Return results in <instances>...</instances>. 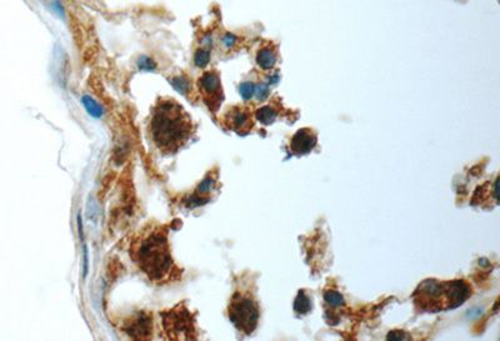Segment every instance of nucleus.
Segmentation results:
<instances>
[{"label":"nucleus","instance_id":"obj_1","mask_svg":"<svg viewBox=\"0 0 500 341\" xmlns=\"http://www.w3.org/2000/svg\"><path fill=\"white\" fill-rule=\"evenodd\" d=\"M130 256L138 268L155 284H167L180 278L181 271L171 258L168 227L145 226L130 244Z\"/></svg>","mask_w":500,"mask_h":341},{"label":"nucleus","instance_id":"obj_2","mask_svg":"<svg viewBox=\"0 0 500 341\" xmlns=\"http://www.w3.org/2000/svg\"><path fill=\"white\" fill-rule=\"evenodd\" d=\"M155 148L164 155L178 153L193 137L195 125L183 106L171 98H160L148 125Z\"/></svg>","mask_w":500,"mask_h":341},{"label":"nucleus","instance_id":"obj_3","mask_svg":"<svg viewBox=\"0 0 500 341\" xmlns=\"http://www.w3.org/2000/svg\"><path fill=\"white\" fill-rule=\"evenodd\" d=\"M469 295L470 289L464 281L425 280L414 293V301L420 310L438 313L463 305Z\"/></svg>","mask_w":500,"mask_h":341},{"label":"nucleus","instance_id":"obj_4","mask_svg":"<svg viewBox=\"0 0 500 341\" xmlns=\"http://www.w3.org/2000/svg\"><path fill=\"white\" fill-rule=\"evenodd\" d=\"M164 338L168 340H194L198 339L194 314L185 304L180 303L170 310L160 313Z\"/></svg>","mask_w":500,"mask_h":341},{"label":"nucleus","instance_id":"obj_5","mask_svg":"<svg viewBox=\"0 0 500 341\" xmlns=\"http://www.w3.org/2000/svg\"><path fill=\"white\" fill-rule=\"evenodd\" d=\"M229 319L239 331L252 334L259 321V308L252 295L235 293L229 305Z\"/></svg>","mask_w":500,"mask_h":341},{"label":"nucleus","instance_id":"obj_6","mask_svg":"<svg viewBox=\"0 0 500 341\" xmlns=\"http://www.w3.org/2000/svg\"><path fill=\"white\" fill-rule=\"evenodd\" d=\"M198 89L204 103L211 113H216L223 101V89L220 78L215 70L205 71L198 80Z\"/></svg>","mask_w":500,"mask_h":341},{"label":"nucleus","instance_id":"obj_7","mask_svg":"<svg viewBox=\"0 0 500 341\" xmlns=\"http://www.w3.org/2000/svg\"><path fill=\"white\" fill-rule=\"evenodd\" d=\"M123 330L133 339L149 340L153 335V319L149 313L142 311L125 321Z\"/></svg>","mask_w":500,"mask_h":341},{"label":"nucleus","instance_id":"obj_8","mask_svg":"<svg viewBox=\"0 0 500 341\" xmlns=\"http://www.w3.org/2000/svg\"><path fill=\"white\" fill-rule=\"evenodd\" d=\"M224 122H225L228 129L234 130L235 133H248L253 127L252 117H250L249 111L246 109L240 108V106L231 108L225 114Z\"/></svg>","mask_w":500,"mask_h":341},{"label":"nucleus","instance_id":"obj_9","mask_svg":"<svg viewBox=\"0 0 500 341\" xmlns=\"http://www.w3.org/2000/svg\"><path fill=\"white\" fill-rule=\"evenodd\" d=\"M315 145H317V135L310 129L298 130L290 143L293 153L297 155L308 154L314 149Z\"/></svg>","mask_w":500,"mask_h":341},{"label":"nucleus","instance_id":"obj_10","mask_svg":"<svg viewBox=\"0 0 500 341\" xmlns=\"http://www.w3.org/2000/svg\"><path fill=\"white\" fill-rule=\"evenodd\" d=\"M257 64L263 70H270L277 64V54L270 46H265L258 53Z\"/></svg>","mask_w":500,"mask_h":341},{"label":"nucleus","instance_id":"obj_11","mask_svg":"<svg viewBox=\"0 0 500 341\" xmlns=\"http://www.w3.org/2000/svg\"><path fill=\"white\" fill-rule=\"evenodd\" d=\"M255 117H257L258 122H260L262 124L270 125L277 119V110L272 106H263V108L258 109Z\"/></svg>","mask_w":500,"mask_h":341},{"label":"nucleus","instance_id":"obj_12","mask_svg":"<svg viewBox=\"0 0 500 341\" xmlns=\"http://www.w3.org/2000/svg\"><path fill=\"white\" fill-rule=\"evenodd\" d=\"M294 310L295 313L300 314V315L308 314L310 310H312V300H310L309 296H308L304 291H300V293L298 294L294 303Z\"/></svg>","mask_w":500,"mask_h":341},{"label":"nucleus","instance_id":"obj_13","mask_svg":"<svg viewBox=\"0 0 500 341\" xmlns=\"http://www.w3.org/2000/svg\"><path fill=\"white\" fill-rule=\"evenodd\" d=\"M171 85L176 89L180 94L183 95H188L191 90V85H190V80H189L186 76L180 75V76H175L170 80Z\"/></svg>","mask_w":500,"mask_h":341},{"label":"nucleus","instance_id":"obj_14","mask_svg":"<svg viewBox=\"0 0 500 341\" xmlns=\"http://www.w3.org/2000/svg\"><path fill=\"white\" fill-rule=\"evenodd\" d=\"M81 100H83V104H84L85 109H87V111L90 114V115H93V117H95V118L102 117L103 109H102V106H100L99 104L97 103V101L93 100L90 96H83V99H81Z\"/></svg>","mask_w":500,"mask_h":341},{"label":"nucleus","instance_id":"obj_15","mask_svg":"<svg viewBox=\"0 0 500 341\" xmlns=\"http://www.w3.org/2000/svg\"><path fill=\"white\" fill-rule=\"evenodd\" d=\"M324 300L327 301L328 305L334 306V308H338V306H343L344 304H345L343 295H341V294H339L338 291H334V290L325 291Z\"/></svg>","mask_w":500,"mask_h":341},{"label":"nucleus","instance_id":"obj_16","mask_svg":"<svg viewBox=\"0 0 500 341\" xmlns=\"http://www.w3.org/2000/svg\"><path fill=\"white\" fill-rule=\"evenodd\" d=\"M209 60H210V53L205 49H199L196 50L195 55H194V63L199 68H205L208 65Z\"/></svg>","mask_w":500,"mask_h":341},{"label":"nucleus","instance_id":"obj_17","mask_svg":"<svg viewBox=\"0 0 500 341\" xmlns=\"http://www.w3.org/2000/svg\"><path fill=\"white\" fill-rule=\"evenodd\" d=\"M239 91H240V95L243 96L244 100H249V99L254 95L255 86L253 83H243L240 85V88H239Z\"/></svg>","mask_w":500,"mask_h":341},{"label":"nucleus","instance_id":"obj_18","mask_svg":"<svg viewBox=\"0 0 500 341\" xmlns=\"http://www.w3.org/2000/svg\"><path fill=\"white\" fill-rule=\"evenodd\" d=\"M214 184H215V181H214V179H211V177H206V179H204L203 181H201V184L198 186V194L203 195L209 192L214 187Z\"/></svg>","mask_w":500,"mask_h":341},{"label":"nucleus","instance_id":"obj_19","mask_svg":"<svg viewBox=\"0 0 500 341\" xmlns=\"http://www.w3.org/2000/svg\"><path fill=\"white\" fill-rule=\"evenodd\" d=\"M254 94L259 100H265L268 98V95H269V88L265 84H259L257 86V89H255Z\"/></svg>","mask_w":500,"mask_h":341},{"label":"nucleus","instance_id":"obj_20","mask_svg":"<svg viewBox=\"0 0 500 341\" xmlns=\"http://www.w3.org/2000/svg\"><path fill=\"white\" fill-rule=\"evenodd\" d=\"M139 68L143 70H153L155 69V63L149 58H142L139 60Z\"/></svg>","mask_w":500,"mask_h":341},{"label":"nucleus","instance_id":"obj_21","mask_svg":"<svg viewBox=\"0 0 500 341\" xmlns=\"http://www.w3.org/2000/svg\"><path fill=\"white\" fill-rule=\"evenodd\" d=\"M235 43H236V38L233 35V34L228 33V34H225V35H224L223 44L226 46V48H231V46H233Z\"/></svg>","mask_w":500,"mask_h":341},{"label":"nucleus","instance_id":"obj_22","mask_svg":"<svg viewBox=\"0 0 500 341\" xmlns=\"http://www.w3.org/2000/svg\"><path fill=\"white\" fill-rule=\"evenodd\" d=\"M389 340H403V339H408V336L404 335V334L399 333V331H393L388 335Z\"/></svg>","mask_w":500,"mask_h":341}]
</instances>
